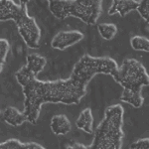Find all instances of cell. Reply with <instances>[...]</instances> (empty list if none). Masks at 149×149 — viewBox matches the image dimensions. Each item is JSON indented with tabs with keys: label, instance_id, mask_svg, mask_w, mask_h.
I'll list each match as a JSON object with an SVG mask.
<instances>
[{
	"label": "cell",
	"instance_id": "6da1fadb",
	"mask_svg": "<svg viewBox=\"0 0 149 149\" xmlns=\"http://www.w3.org/2000/svg\"><path fill=\"white\" fill-rule=\"evenodd\" d=\"M26 65L16 73V80L21 86L24 102V114L28 122L37 123L41 107L44 103L79 104L86 93V86L98 74L112 76L118 65L112 58L93 57L84 55L74 64L73 72L67 80L40 81L37 74L47 64L46 58L38 54H30Z\"/></svg>",
	"mask_w": 149,
	"mask_h": 149
},
{
	"label": "cell",
	"instance_id": "7a4b0ae2",
	"mask_svg": "<svg viewBox=\"0 0 149 149\" xmlns=\"http://www.w3.org/2000/svg\"><path fill=\"white\" fill-rule=\"evenodd\" d=\"M124 110L120 104H113L107 107L104 116L98 124L91 145L74 143L67 149H122L124 137L123 126Z\"/></svg>",
	"mask_w": 149,
	"mask_h": 149
},
{
	"label": "cell",
	"instance_id": "3957f363",
	"mask_svg": "<svg viewBox=\"0 0 149 149\" xmlns=\"http://www.w3.org/2000/svg\"><path fill=\"white\" fill-rule=\"evenodd\" d=\"M113 80L123 88L120 100L135 109L142 107L144 98L141 95L143 86L149 85V76L145 67L135 59H125L112 74Z\"/></svg>",
	"mask_w": 149,
	"mask_h": 149
},
{
	"label": "cell",
	"instance_id": "277c9868",
	"mask_svg": "<svg viewBox=\"0 0 149 149\" xmlns=\"http://www.w3.org/2000/svg\"><path fill=\"white\" fill-rule=\"evenodd\" d=\"M13 20L18 32L29 48H39L41 30L37 22L28 14L27 1L0 0V21Z\"/></svg>",
	"mask_w": 149,
	"mask_h": 149
},
{
	"label": "cell",
	"instance_id": "5b68a950",
	"mask_svg": "<svg viewBox=\"0 0 149 149\" xmlns=\"http://www.w3.org/2000/svg\"><path fill=\"white\" fill-rule=\"evenodd\" d=\"M102 0H50L48 7L58 19L70 16L81 19L88 25H95L102 13Z\"/></svg>",
	"mask_w": 149,
	"mask_h": 149
},
{
	"label": "cell",
	"instance_id": "8992f818",
	"mask_svg": "<svg viewBox=\"0 0 149 149\" xmlns=\"http://www.w3.org/2000/svg\"><path fill=\"white\" fill-rule=\"evenodd\" d=\"M84 34L78 30L70 31H60L53 37L51 46L54 49L64 51L68 48L74 46L77 43L84 39Z\"/></svg>",
	"mask_w": 149,
	"mask_h": 149
},
{
	"label": "cell",
	"instance_id": "52a82bcc",
	"mask_svg": "<svg viewBox=\"0 0 149 149\" xmlns=\"http://www.w3.org/2000/svg\"><path fill=\"white\" fill-rule=\"evenodd\" d=\"M140 0H113L112 4L109 9V15L118 14L121 17H124L126 14L133 10H137Z\"/></svg>",
	"mask_w": 149,
	"mask_h": 149
},
{
	"label": "cell",
	"instance_id": "ba28073f",
	"mask_svg": "<svg viewBox=\"0 0 149 149\" xmlns=\"http://www.w3.org/2000/svg\"><path fill=\"white\" fill-rule=\"evenodd\" d=\"M51 130L56 135H65L72 129L71 121L65 114L54 115L51 119Z\"/></svg>",
	"mask_w": 149,
	"mask_h": 149
},
{
	"label": "cell",
	"instance_id": "9c48e42d",
	"mask_svg": "<svg viewBox=\"0 0 149 149\" xmlns=\"http://www.w3.org/2000/svg\"><path fill=\"white\" fill-rule=\"evenodd\" d=\"M4 121L6 123L10 124L12 126H20L24 122L28 121L27 116L24 114V112H21L14 107H8L4 109L2 113Z\"/></svg>",
	"mask_w": 149,
	"mask_h": 149
},
{
	"label": "cell",
	"instance_id": "30bf717a",
	"mask_svg": "<svg viewBox=\"0 0 149 149\" xmlns=\"http://www.w3.org/2000/svg\"><path fill=\"white\" fill-rule=\"evenodd\" d=\"M76 125L79 129L85 131L88 134H92L93 131V115L90 107L85 109L79 115L76 120Z\"/></svg>",
	"mask_w": 149,
	"mask_h": 149
},
{
	"label": "cell",
	"instance_id": "8fae6325",
	"mask_svg": "<svg viewBox=\"0 0 149 149\" xmlns=\"http://www.w3.org/2000/svg\"><path fill=\"white\" fill-rule=\"evenodd\" d=\"M0 149H46L37 142L23 143L18 139L10 138L0 143Z\"/></svg>",
	"mask_w": 149,
	"mask_h": 149
},
{
	"label": "cell",
	"instance_id": "7c38bea8",
	"mask_svg": "<svg viewBox=\"0 0 149 149\" xmlns=\"http://www.w3.org/2000/svg\"><path fill=\"white\" fill-rule=\"evenodd\" d=\"M97 31L104 40H112L117 34V27L113 23H100L97 25Z\"/></svg>",
	"mask_w": 149,
	"mask_h": 149
},
{
	"label": "cell",
	"instance_id": "4fadbf2b",
	"mask_svg": "<svg viewBox=\"0 0 149 149\" xmlns=\"http://www.w3.org/2000/svg\"><path fill=\"white\" fill-rule=\"evenodd\" d=\"M130 46L135 51L149 52V40L142 36H133L130 39Z\"/></svg>",
	"mask_w": 149,
	"mask_h": 149
},
{
	"label": "cell",
	"instance_id": "5bb4252c",
	"mask_svg": "<svg viewBox=\"0 0 149 149\" xmlns=\"http://www.w3.org/2000/svg\"><path fill=\"white\" fill-rule=\"evenodd\" d=\"M9 49L10 47H9L8 41L5 39H0V73L3 70L6 57L9 53Z\"/></svg>",
	"mask_w": 149,
	"mask_h": 149
},
{
	"label": "cell",
	"instance_id": "9a60e30c",
	"mask_svg": "<svg viewBox=\"0 0 149 149\" xmlns=\"http://www.w3.org/2000/svg\"><path fill=\"white\" fill-rule=\"evenodd\" d=\"M140 16L142 17L144 20L147 22L148 17H149V1L148 0H140V3L137 8V10Z\"/></svg>",
	"mask_w": 149,
	"mask_h": 149
},
{
	"label": "cell",
	"instance_id": "2e32d148",
	"mask_svg": "<svg viewBox=\"0 0 149 149\" xmlns=\"http://www.w3.org/2000/svg\"><path fill=\"white\" fill-rule=\"evenodd\" d=\"M129 149H149V139L141 138L137 141H134L130 145Z\"/></svg>",
	"mask_w": 149,
	"mask_h": 149
}]
</instances>
